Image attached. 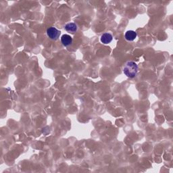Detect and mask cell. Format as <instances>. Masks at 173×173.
<instances>
[{
  "label": "cell",
  "instance_id": "cell-1",
  "mask_svg": "<svg viewBox=\"0 0 173 173\" xmlns=\"http://www.w3.org/2000/svg\"><path fill=\"white\" fill-rule=\"evenodd\" d=\"M138 70H139V67L136 63L133 61H128L124 65L123 72L127 77L132 78L137 76Z\"/></svg>",
  "mask_w": 173,
  "mask_h": 173
},
{
  "label": "cell",
  "instance_id": "cell-2",
  "mask_svg": "<svg viewBox=\"0 0 173 173\" xmlns=\"http://www.w3.org/2000/svg\"><path fill=\"white\" fill-rule=\"evenodd\" d=\"M61 32L55 27H49L47 30V34L50 39L53 41H56L59 38Z\"/></svg>",
  "mask_w": 173,
  "mask_h": 173
},
{
  "label": "cell",
  "instance_id": "cell-6",
  "mask_svg": "<svg viewBox=\"0 0 173 173\" xmlns=\"http://www.w3.org/2000/svg\"><path fill=\"white\" fill-rule=\"evenodd\" d=\"M65 30L67 31V32L70 33H76L78 30V26L76 23H69L65 25L64 27Z\"/></svg>",
  "mask_w": 173,
  "mask_h": 173
},
{
  "label": "cell",
  "instance_id": "cell-4",
  "mask_svg": "<svg viewBox=\"0 0 173 173\" xmlns=\"http://www.w3.org/2000/svg\"><path fill=\"white\" fill-rule=\"evenodd\" d=\"M113 39V36L112 35V34L109 33H103L102 35L101 36V42L103 44H109L112 42V41Z\"/></svg>",
  "mask_w": 173,
  "mask_h": 173
},
{
  "label": "cell",
  "instance_id": "cell-3",
  "mask_svg": "<svg viewBox=\"0 0 173 173\" xmlns=\"http://www.w3.org/2000/svg\"><path fill=\"white\" fill-rule=\"evenodd\" d=\"M72 41H73V39H72V37L69 34H63L61 37V43H62V45L65 47H68L70 45H72Z\"/></svg>",
  "mask_w": 173,
  "mask_h": 173
},
{
  "label": "cell",
  "instance_id": "cell-5",
  "mask_svg": "<svg viewBox=\"0 0 173 173\" xmlns=\"http://www.w3.org/2000/svg\"><path fill=\"white\" fill-rule=\"evenodd\" d=\"M137 33L134 31H128L124 34L125 39L128 41H133L137 38Z\"/></svg>",
  "mask_w": 173,
  "mask_h": 173
}]
</instances>
